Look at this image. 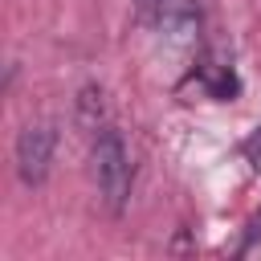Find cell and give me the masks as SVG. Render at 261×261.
<instances>
[{
	"label": "cell",
	"instance_id": "obj_1",
	"mask_svg": "<svg viewBox=\"0 0 261 261\" xmlns=\"http://www.w3.org/2000/svg\"><path fill=\"white\" fill-rule=\"evenodd\" d=\"M94 179H98V192H102L106 208L122 212L126 196H130V155H126L122 135L110 122L102 130H94Z\"/></svg>",
	"mask_w": 261,
	"mask_h": 261
},
{
	"label": "cell",
	"instance_id": "obj_2",
	"mask_svg": "<svg viewBox=\"0 0 261 261\" xmlns=\"http://www.w3.org/2000/svg\"><path fill=\"white\" fill-rule=\"evenodd\" d=\"M53 147H57V130H53L49 122H29V126L16 135L12 155H16V175H20V184L37 188V184L49 175Z\"/></svg>",
	"mask_w": 261,
	"mask_h": 261
},
{
	"label": "cell",
	"instance_id": "obj_3",
	"mask_svg": "<svg viewBox=\"0 0 261 261\" xmlns=\"http://www.w3.org/2000/svg\"><path fill=\"white\" fill-rule=\"evenodd\" d=\"M143 20H151L155 29H167V33H188L196 24V8L192 0H135Z\"/></svg>",
	"mask_w": 261,
	"mask_h": 261
},
{
	"label": "cell",
	"instance_id": "obj_4",
	"mask_svg": "<svg viewBox=\"0 0 261 261\" xmlns=\"http://www.w3.org/2000/svg\"><path fill=\"white\" fill-rule=\"evenodd\" d=\"M196 73H200V82H204V90H208L212 98H232V94H237V77H232L228 65H220V61H204Z\"/></svg>",
	"mask_w": 261,
	"mask_h": 261
},
{
	"label": "cell",
	"instance_id": "obj_6",
	"mask_svg": "<svg viewBox=\"0 0 261 261\" xmlns=\"http://www.w3.org/2000/svg\"><path fill=\"white\" fill-rule=\"evenodd\" d=\"M245 151H249V155H261V126H257V130H253V139H249V143H245Z\"/></svg>",
	"mask_w": 261,
	"mask_h": 261
},
{
	"label": "cell",
	"instance_id": "obj_5",
	"mask_svg": "<svg viewBox=\"0 0 261 261\" xmlns=\"http://www.w3.org/2000/svg\"><path fill=\"white\" fill-rule=\"evenodd\" d=\"M77 118H82L86 130H102V126H106V102H102V90H94V86L82 90V98H77Z\"/></svg>",
	"mask_w": 261,
	"mask_h": 261
}]
</instances>
